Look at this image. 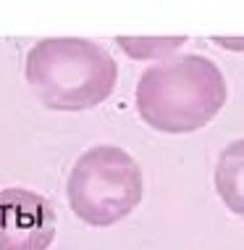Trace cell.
Wrapping results in <instances>:
<instances>
[{"mask_svg": "<svg viewBox=\"0 0 244 250\" xmlns=\"http://www.w3.org/2000/svg\"><path fill=\"white\" fill-rule=\"evenodd\" d=\"M223 71L205 56H171L142 71L137 82V113L163 134H192L207 126L226 105Z\"/></svg>", "mask_w": 244, "mask_h": 250, "instance_id": "cell-1", "label": "cell"}, {"mask_svg": "<svg viewBox=\"0 0 244 250\" xmlns=\"http://www.w3.org/2000/svg\"><path fill=\"white\" fill-rule=\"evenodd\" d=\"M24 77L47 111H92L113 95L118 63L103 45L79 37L42 40L26 53Z\"/></svg>", "mask_w": 244, "mask_h": 250, "instance_id": "cell-2", "label": "cell"}, {"mask_svg": "<svg viewBox=\"0 0 244 250\" xmlns=\"http://www.w3.org/2000/svg\"><path fill=\"white\" fill-rule=\"evenodd\" d=\"M145 192L142 168L118 145H94L74 161L66 179V200L79 221L113 227L137 211Z\"/></svg>", "mask_w": 244, "mask_h": 250, "instance_id": "cell-3", "label": "cell"}, {"mask_svg": "<svg viewBox=\"0 0 244 250\" xmlns=\"http://www.w3.org/2000/svg\"><path fill=\"white\" fill-rule=\"evenodd\" d=\"M53 203L26 187L0 190V250H47L56 240Z\"/></svg>", "mask_w": 244, "mask_h": 250, "instance_id": "cell-4", "label": "cell"}, {"mask_svg": "<svg viewBox=\"0 0 244 250\" xmlns=\"http://www.w3.org/2000/svg\"><path fill=\"white\" fill-rule=\"evenodd\" d=\"M213 185L223 206L244 219V137L228 143L215 161Z\"/></svg>", "mask_w": 244, "mask_h": 250, "instance_id": "cell-5", "label": "cell"}, {"mask_svg": "<svg viewBox=\"0 0 244 250\" xmlns=\"http://www.w3.org/2000/svg\"><path fill=\"white\" fill-rule=\"evenodd\" d=\"M184 42H187V37H118L121 50L129 58L155 61V63L171 58Z\"/></svg>", "mask_w": 244, "mask_h": 250, "instance_id": "cell-6", "label": "cell"}, {"mask_svg": "<svg viewBox=\"0 0 244 250\" xmlns=\"http://www.w3.org/2000/svg\"><path fill=\"white\" fill-rule=\"evenodd\" d=\"M215 42L221 48H231V50H244V40H226V37H218Z\"/></svg>", "mask_w": 244, "mask_h": 250, "instance_id": "cell-7", "label": "cell"}]
</instances>
